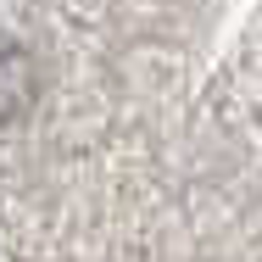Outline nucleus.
I'll return each instance as SVG.
<instances>
[{"label": "nucleus", "mask_w": 262, "mask_h": 262, "mask_svg": "<svg viewBox=\"0 0 262 262\" xmlns=\"http://www.w3.org/2000/svg\"><path fill=\"white\" fill-rule=\"evenodd\" d=\"M39 101V67L23 45H0V123H17Z\"/></svg>", "instance_id": "obj_1"}]
</instances>
